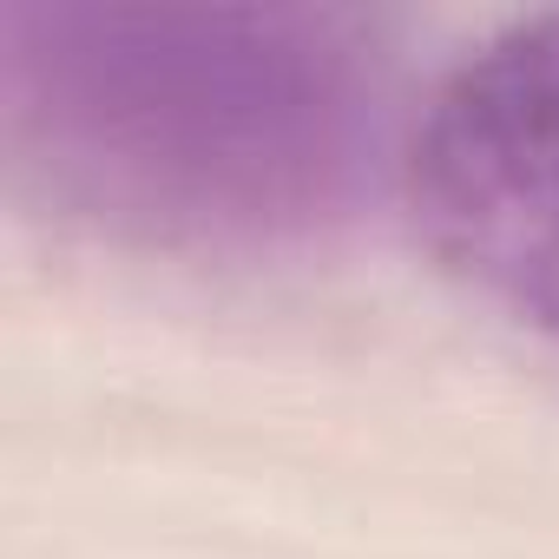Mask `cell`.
<instances>
[{"mask_svg": "<svg viewBox=\"0 0 559 559\" xmlns=\"http://www.w3.org/2000/svg\"><path fill=\"white\" fill-rule=\"evenodd\" d=\"M8 34L14 139L93 217L270 237L310 224L356 158L362 73L330 21L21 14Z\"/></svg>", "mask_w": 559, "mask_h": 559, "instance_id": "6da1fadb", "label": "cell"}, {"mask_svg": "<svg viewBox=\"0 0 559 559\" xmlns=\"http://www.w3.org/2000/svg\"><path fill=\"white\" fill-rule=\"evenodd\" d=\"M395 178L454 284L559 343V8L493 27L428 86Z\"/></svg>", "mask_w": 559, "mask_h": 559, "instance_id": "7a4b0ae2", "label": "cell"}]
</instances>
